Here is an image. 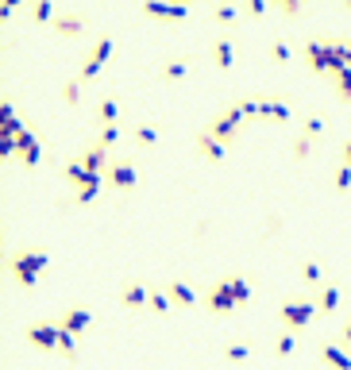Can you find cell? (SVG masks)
<instances>
[{
    "mask_svg": "<svg viewBox=\"0 0 351 370\" xmlns=\"http://www.w3.org/2000/svg\"><path fill=\"white\" fill-rule=\"evenodd\" d=\"M50 266V255L47 251H31V247H16L8 255V274L12 282H16L20 289H35V282H39V274Z\"/></svg>",
    "mask_w": 351,
    "mask_h": 370,
    "instance_id": "obj_1",
    "label": "cell"
},
{
    "mask_svg": "<svg viewBox=\"0 0 351 370\" xmlns=\"http://www.w3.org/2000/svg\"><path fill=\"white\" fill-rule=\"evenodd\" d=\"M243 123H247V116H243V108L232 100V105H228V108H220V112L212 116L209 123H205V132H209L217 143H224V147H228V143H232V139H240Z\"/></svg>",
    "mask_w": 351,
    "mask_h": 370,
    "instance_id": "obj_2",
    "label": "cell"
},
{
    "mask_svg": "<svg viewBox=\"0 0 351 370\" xmlns=\"http://www.w3.org/2000/svg\"><path fill=\"white\" fill-rule=\"evenodd\" d=\"M313 316H320V313H317V301H309V297H286L282 309H278V321L286 324V332L309 328Z\"/></svg>",
    "mask_w": 351,
    "mask_h": 370,
    "instance_id": "obj_3",
    "label": "cell"
},
{
    "mask_svg": "<svg viewBox=\"0 0 351 370\" xmlns=\"http://www.w3.org/2000/svg\"><path fill=\"white\" fill-rule=\"evenodd\" d=\"M112 54H116V39H112V35H100V39L89 47V54L81 58V70H77V77H81V82H93V77L104 70V62H109Z\"/></svg>",
    "mask_w": 351,
    "mask_h": 370,
    "instance_id": "obj_4",
    "label": "cell"
},
{
    "mask_svg": "<svg viewBox=\"0 0 351 370\" xmlns=\"http://www.w3.org/2000/svg\"><path fill=\"white\" fill-rule=\"evenodd\" d=\"M24 339L35 347V351L54 355V351H58V339H62V324L58 321H35V324H27V328H24Z\"/></svg>",
    "mask_w": 351,
    "mask_h": 370,
    "instance_id": "obj_5",
    "label": "cell"
},
{
    "mask_svg": "<svg viewBox=\"0 0 351 370\" xmlns=\"http://www.w3.org/2000/svg\"><path fill=\"white\" fill-rule=\"evenodd\" d=\"M104 181H109V190L132 193V190H135V181H139V174H135V166H132V162L116 158V162L109 166V174H104Z\"/></svg>",
    "mask_w": 351,
    "mask_h": 370,
    "instance_id": "obj_6",
    "label": "cell"
},
{
    "mask_svg": "<svg viewBox=\"0 0 351 370\" xmlns=\"http://www.w3.org/2000/svg\"><path fill=\"white\" fill-rule=\"evenodd\" d=\"M85 27H89V16L77 8H66L54 16V31L62 35V39H77V35H85Z\"/></svg>",
    "mask_w": 351,
    "mask_h": 370,
    "instance_id": "obj_7",
    "label": "cell"
},
{
    "mask_svg": "<svg viewBox=\"0 0 351 370\" xmlns=\"http://www.w3.org/2000/svg\"><path fill=\"white\" fill-rule=\"evenodd\" d=\"M77 158L85 162V170H89V174H109V166L116 162V158L109 155V147H100L97 139H93V143H85V147H81V155H77Z\"/></svg>",
    "mask_w": 351,
    "mask_h": 370,
    "instance_id": "obj_8",
    "label": "cell"
},
{
    "mask_svg": "<svg viewBox=\"0 0 351 370\" xmlns=\"http://www.w3.org/2000/svg\"><path fill=\"white\" fill-rule=\"evenodd\" d=\"M16 158L27 166V170H35V166H39V158H42V143L35 139V132H31V128L16 135Z\"/></svg>",
    "mask_w": 351,
    "mask_h": 370,
    "instance_id": "obj_9",
    "label": "cell"
},
{
    "mask_svg": "<svg viewBox=\"0 0 351 370\" xmlns=\"http://www.w3.org/2000/svg\"><path fill=\"white\" fill-rule=\"evenodd\" d=\"M205 301H209V313H217V316H228V313H235V309H240V301H235L232 289L224 286V278L209 289V297H205Z\"/></svg>",
    "mask_w": 351,
    "mask_h": 370,
    "instance_id": "obj_10",
    "label": "cell"
},
{
    "mask_svg": "<svg viewBox=\"0 0 351 370\" xmlns=\"http://www.w3.org/2000/svg\"><path fill=\"white\" fill-rule=\"evenodd\" d=\"M320 362H325L328 370H351V351L343 344H332V339H325V344L317 347Z\"/></svg>",
    "mask_w": 351,
    "mask_h": 370,
    "instance_id": "obj_11",
    "label": "cell"
},
{
    "mask_svg": "<svg viewBox=\"0 0 351 370\" xmlns=\"http://www.w3.org/2000/svg\"><path fill=\"white\" fill-rule=\"evenodd\" d=\"M58 324L66 332H74V336H81V332L93 324V309H89V305H70L66 313L58 316Z\"/></svg>",
    "mask_w": 351,
    "mask_h": 370,
    "instance_id": "obj_12",
    "label": "cell"
},
{
    "mask_svg": "<svg viewBox=\"0 0 351 370\" xmlns=\"http://www.w3.org/2000/svg\"><path fill=\"white\" fill-rule=\"evenodd\" d=\"M139 12H143V16H150V20H185V16H189L185 4H159V0H143Z\"/></svg>",
    "mask_w": 351,
    "mask_h": 370,
    "instance_id": "obj_13",
    "label": "cell"
},
{
    "mask_svg": "<svg viewBox=\"0 0 351 370\" xmlns=\"http://www.w3.org/2000/svg\"><path fill=\"white\" fill-rule=\"evenodd\" d=\"M147 297H150V286H143V282H127V286L120 289V305H124V309H132V313L147 309Z\"/></svg>",
    "mask_w": 351,
    "mask_h": 370,
    "instance_id": "obj_14",
    "label": "cell"
},
{
    "mask_svg": "<svg viewBox=\"0 0 351 370\" xmlns=\"http://www.w3.org/2000/svg\"><path fill=\"white\" fill-rule=\"evenodd\" d=\"M212 62H217V70L235 66V39L232 35H217V39H212Z\"/></svg>",
    "mask_w": 351,
    "mask_h": 370,
    "instance_id": "obj_15",
    "label": "cell"
},
{
    "mask_svg": "<svg viewBox=\"0 0 351 370\" xmlns=\"http://www.w3.org/2000/svg\"><path fill=\"white\" fill-rule=\"evenodd\" d=\"M166 297H170V305H182V309H193V305H197V289H193L189 282H182V278L166 282Z\"/></svg>",
    "mask_w": 351,
    "mask_h": 370,
    "instance_id": "obj_16",
    "label": "cell"
},
{
    "mask_svg": "<svg viewBox=\"0 0 351 370\" xmlns=\"http://www.w3.org/2000/svg\"><path fill=\"white\" fill-rule=\"evenodd\" d=\"M313 301H317V313H320V316H332L336 309H340L343 293H340V286H336V282H328V286L317 289V297H313Z\"/></svg>",
    "mask_w": 351,
    "mask_h": 370,
    "instance_id": "obj_17",
    "label": "cell"
},
{
    "mask_svg": "<svg viewBox=\"0 0 351 370\" xmlns=\"http://www.w3.org/2000/svg\"><path fill=\"white\" fill-rule=\"evenodd\" d=\"M193 143H197V155H201V158H209V162H220V158L228 155V147H224V143H217L209 132H205V128H201V132L193 135Z\"/></svg>",
    "mask_w": 351,
    "mask_h": 370,
    "instance_id": "obj_18",
    "label": "cell"
},
{
    "mask_svg": "<svg viewBox=\"0 0 351 370\" xmlns=\"http://www.w3.org/2000/svg\"><path fill=\"white\" fill-rule=\"evenodd\" d=\"M297 274H301V286H309V289H320V286H328V282H325V266H320L317 259H301Z\"/></svg>",
    "mask_w": 351,
    "mask_h": 370,
    "instance_id": "obj_19",
    "label": "cell"
},
{
    "mask_svg": "<svg viewBox=\"0 0 351 370\" xmlns=\"http://www.w3.org/2000/svg\"><path fill=\"white\" fill-rule=\"evenodd\" d=\"M104 185H109V181H104V174H93L81 190H74V197H70V201H74V205H93V201H97V193L104 190Z\"/></svg>",
    "mask_w": 351,
    "mask_h": 370,
    "instance_id": "obj_20",
    "label": "cell"
},
{
    "mask_svg": "<svg viewBox=\"0 0 351 370\" xmlns=\"http://www.w3.org/2000/svg\"><path fill=\"white\" fill-rule=\"evenodd\" d=\"M259 116L263 120H290V105H286V100H278V97H259Z\"/></svg>",
    "mask_w": 351,
    "mask_h": 370,
    "instance_id": "obj_21",
    "label": "cell"
},
{
    "mask_svg": "<svg viewBox=\"0 0 351 370\" xmlns=\"http://www.w3.org/2000/svg\"><path fill=\"white\" fill-rule=\"evenodd\" d=\"M224 286L232 289V297H235L240 305H247V301H251V293H255V286H251V278H247V274H228V278H224Z\"/></svg>",
    "mask_w": 351,
    "mask_h": 370,
    "instance_id": "obj_22",
    "label": "cell"
},
{
    "mask_svg": "<svg viewBox=\"0 0 351 370\" xmlns=\"http://www.w3.org/2000/svg\"><path fill=\"white\" fill-rule=\"evenodd\" d=\"M193 66V58H170V62H162L159 66V77L162 82H178V77H185Z\"/></svg>",
    "mask_w": 351,
    "mask_h": 370,
    "instance_id": "obj_23",
    "label": "cell"
},
{
    "mask_svg": "<svg viewBox=\"0 0 351 370\" xmlns=\"http://www.w3.org/2000/svg\"><path fill=\"white\" fill-rule=\"evenodd\" d=\"M116 120H120V100L116 97H104L97 105V123H100V128H116Z\"/></svg>",
    "mask_w": 351,
    "mask_h": 370,
    "instance_id": "obj_24",
    "label": "cell"
},
{
    "mask_svg": "<svg viewBox=\"0 0 351 370\" xmlns=\"http://www.w3.org/2000/svg\"><path fill=\"white\" fill-rule=\"evenodd\" d=\"M62 178H66L70 185H74V190H81V185H85V181L93 178V174L85 170V162H81V158H70V162L62 166Z\"/></svg>",
    "mask_w": 351,
    "mask_h": 370,
    "instance_id": "obj_25",
    "label": "cell"
},
{
    "mask_svg": "<svg viewBox=\"0 0 351 370\" xmlns=\"http://www.w3.org/2000/svg\"><path fill=\"white\" fill-rule=\"evenodd\" d=\"M132 139H135V147H155L159 143V128L155 123H132Z\"/></svg>",
    "mask_w": 351,
    "mask_h": 370,
    "instance_id": "obj_26",
    "label": "cell"
},
{
    "mask_svg": "<svg viewBox=\"0 0 351 370\" xmlns=\"http://www.w3.org/2000/svg\"><path fill=\"white\" fill-rule=\"evenodd\" d=\"M27 16L35 20V24H54V16H58V8H54V4H50V0H35V4H27Z\"/></svg>",
    "mask_w": 351,
    "mask_h": 370,
    "instance_id": "obj_27",
    "label": "cell"
},
{
    "mask_svg": "<svg viewBox=\"0 0 351 370\" xmlns=\"http://www.w3.org/2000/svg\"><path fill=\"white\" fill-rule=\"evenodd\" d=\"M328 82H332V93H336V100H340V105H351V70H343V74L328 77Z\"/></svg>",
    "mask_w": 351,
    "mask_h": 370,
    "instance_id": "obj_28",
    "label": "cell"
},
{
    "mask_svg": "<svg viewBox=\"0 0 351 370\" xmlns=\"http://www.w3.org/2000/svg\"><path fill=\"white\" fill-rule=\"evenodd\" d=\"M147 309H150V313H155V316H166L170 309H174V305H170V297H166V289H155V286H150Z\"/></svg>",
    "mask_w": 351,
    "mask_h": 370,
    "instance_id": "obj_29",
    "label": "cell"
},
{
    "mask_svg": "<svg viewBox=\"0 0 351 370\" xmlns=\"http://www.w3.org/2000/svg\"><path fill=\"white\" fill-rule=\"evenodd\" d=\"M293 351H297V332H278L274 336V355L278 359H290Z\"/></svg>",
    "mask_w": 351,
    "mask_h": 370,
    "instance_id": "obj_30",
    "label": "cell"
},
{
    "mask_svg": "<svg viewBox=\"0 0 351 370\" xmlns=\"http://www.w3.org/2000/svg\"><path fill=\"white\" fill-rule=\"evenodd\" d=\"M332 190L336 193H351V166L348 162H336L332 166Z\"/></svg>",
    "mask_w": 351,
    "mask_h": 370,
    "instance_id": "obj_31",
    "label": "cell"
},
{
    "mask_svg": "<svg viewBox=\"0 0 351 370\" xmlns=\"http://www.w3.org/2000/svg\"><path fill=\"white\" fill-rule=\"evenodd\" d=\"M328 132V123H325V116H305V120H301V135H309L313 143L320 139V135Z\"/></svg>",
    "mask_w": 351,
    "mask_h": 370,
    "instance_id": "obj_32",
    "label": "cell"
},
{
    "mask_svg": "<svg viewBox=\"0 0 351 370\" xmlns=\"http://www.w3.org/2000/svg\"><path fill=\"white\" fill-rule=\"evenodd\" d=\"M240 12H243V4H212L209 16L217 20V24H232V20L240 16Z\"/></svg>",
    "mask_w": 351,
    "mask_h": 370,
    "instance_id": "obj_33",
    "label": "cell"
},
{
    "mask_svg": "<svg viewBox=\"0 0 351 370\" xmlns=\"http://www.w3.org/2000/svg\"><path fill=\"white\" fill-rule=\"evenodd\" d=\"M62 100H66V108H77V105H81V77H70V82H62Z\"/></svg>",
    "mask_w": 351,
    "mask_h": 370,
    "instance_id": "obj_34",
    "label": "cell"
},
{
    "mask_svg": "<svg viewBox=\"0 0 351 370\" xmlns=\"http://www.w3.org/2000/svg\"><path fill=\"white\" fill-rule=\"evenodd\" d=\"M290 155L293 158H297V162H305V158H309L313 155V139H309V135H293V143H290Z\"/></svg>",
    "mask_w": 351,
    "mask_h": 370,
    "instance_id": "obj_35",
    "label": "cell"
},
{
    "mask_svg": "<svg viewBox=\"0 0 351 370\" xmlns=\"http://www.w3.org/2000/svg\"><path fill=\"white\" fill-rule=\"evenodd\" d=\"M58 355H62V359H70V362L77 359V336H74V332H66V328H62V339H58Z\"/></svg>",
    "mask_w": 351,
    "mask_h": 370,
    "instance_id": "obj_36",
    "label": "cell"
},
{
    "mask_svg": "<svg viewBox=\"0 0 351 370\" xmlns=\"http://www.w3.org/2000/svg\"><path fill=\"white\" fill-rule=\"evenodd\" d=\"M290 54H293V50H290V43H286L282 35H278V39H270V58H274L278 66H282V62H290Z\"/></svg>",
    "mask_w": 351,
    "mask_h": 370,
    "instance_id": "obj_37",
    "label": "cell"
},
{
    "mask_svg": "<svg viewBox=\"0 0 351 370\" xmlns=\"http://www.w3.org/2000/svg\"><path fill=\"white\" fill-rule=\"evenodd\" d=\"M247 355H251V344H228L224 347V359L228 362H243Z\"/></svg>",
    "mask_w": 351,
    "mask_h": 370,
    "instance_id": "obj_38",
    "label": "cell"
},
{
    "mask_svg": "<svg viewBox=\"0 0 351 370\" xmlns=\"http://www.w3.org/2000/svg\"><path fill=\"white\" fill-rule=\"evenodd\" d=\"M235 105L243 108V116H247V120H255V116H259V97H235Z\"/></svg>",
    "mask_w": 351,
    "mask_h": 370,
    "instance_id": "obj_39",
    "label": "cell"
},
{
    "mask_svg": "<svg viewBox=\"0 0 351 370\" xmlns=\"http://www.w3.org/2000/svg\"><path fill=\"white\" fill-rule=\"evenodd\" d=\"M116 139H120V128H100V135H97L100 147H116Z\"/></svg>",
    "mask_w": 351,
    "mask_h": 370,
    "instance_id": "obj_40",
    "label": "cell"
},
{
    "mask_svg": "<svg viewBox=\"0 0 351 370\" xmlns=\"http://www.w3.org/2000/svg\"><path fill=\"white\" fill-rule=\"evenodd\" d=\"M267 8H274V4H267V0H247V4H243V12H247V16H263Z\"/></svg>",
    "mask_w": 351,
    "mask_h": 370,
    "instance_id": "obj_41",
    "label": "cell"
},
{
    "mask_svg": "<svg viewBox=\"0 0 351 370\" xmlns=\"http://www.w3.org/2000/svg\"><path fill=\"white\" fill-rule=\"evenodd\" d=\"M274 8L282 12V16H297V12H305L301 4H293V0H282V4H274Z\"/></svg>",
    "mask_w": 351,
    "mask_h": 370,
    "instance_id": "obj_42",
    "label": "cell"
},
{
    "mask_svg": "<svg viewBox=\"0 0 351 370\" xmlns=\"http://www.w3.org/2000/svg\"><path fill=\"white\" fill-rule=\"evenodd\" d=\"M340 344H343V347H351V316L343 321V328H340Z\"/></svg>",
    "mask_w": 351,
    "mask_h": 370,
    "instance_id": "obj_43",
    "label": "cell"
},
{
    "mask_svg": "<svg viewBox=\"0 0 351 370\" xmlns=\"http://www.w3.org/2000/svg\"><path fill=\"white\" fill-rule=\"evenodd\" d=\"M340 162H348V166H351V135L340 143Z\"/></svg>",
    "mask_w": 351,
    "mask_h": 370,
    "instance_id": "obj_44",
    "label": "cell"
},
{
    "mask_svg": "<svg viewBox=\"0 0 351 370\" xmlns=\"http://www.w3.org/2000/svg\"><path fill=\"white\" fill-rule=\"evenodd\" d=\"M340 54H343V62L351 66V35H343V43H340Z\"/></svg>",
    "mask_w": 351,
    "mask_h": 370,
    "instance_id": "obj_45",
    "label": "cell"
},
{
    "mask_svg": "<svg viewBox=\"0 0 351 370\" xmlns=\"http://www.w3.org/2000/svg\"><path fill=\"white\" fill-rule=\"evenodd\" d=\"M343 8H348V12H351V0H348V4H343Z\"/></svg>",
    "mask_w": 351,
    "mask_h": 370,
    "instance_id": "obj_46",
    "label": "cell"
}]
</instances>
